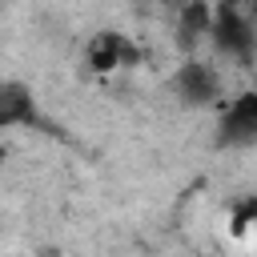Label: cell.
Masks as SVG:
<instances>
[{
	"instance_id": "cell-3",
	"label": "cell",
	"mask_w": 257,
	"mask_h": 257,
	"mask_svg": "<svg viewBox=\"0 0 257 257\" xmlns=\"http://www.w3.org/2000/svg\"><path fill=\"white\" fill-rule=\"evenodd\" d=\"M173 92H177L185 104H193V108L217 104V100H221V72H217L209 60L189 56V60H181V68L173 72Z\"/></svg>"
},
{
	"instance_id": "cell-1",
	"label": "cell",
	"mask_w": 257,
	"mask_h": 257,
	"mask_svg": "<svg viewBox=\"0 0 257 257\" xmlns=\"http://www.w3.org/2000/svg\"><path fill=\"white\" fill-rule=\"evenodd\" d=\"M209 44L237 64H249L257 56V20L233 4L213 8V28H209Z\"/></svg>"
},
{
	"instance_id": "cell-2",
	"label": "cell",
	"mask_w": 257,
	"mask_h": 257,
	"mask_svg": "<svg viewBox=\"0 0 257 257\" xmlns=\"http://www.w3.org/2000/svg\"><path fill=\"white\" fill-rule=\"evenodd\" d=\"M257 145V88H245L221 100L217 112V149H253Z\"/></svg>"
},
{
	"instance_id": "cell-7",
	"label": "cell",
	"mask_w": 257,
	"mask_h": 257,
	"mask_svg": "<svg viewBox=\"0 0 257 257\" xmlns=\"http://www.w3.org/2000/svg\"><path fill=\"white\" fill-rule=\"evenodd\" d=\"M257 225V197H245L237 209H233V233H245Z\"/></svg>"
},
{
	"instance_id": "cell-6",
	"label": "cell",
	"mask_w": 257,
	"mask_h": 257,
	"mask_svg": "<svg viewBox=\"0 0 257 257\" xmlns=\"http://www.w3.org/2000/svg\"><path fill=\"white\" fill-rule=\"evenodd\" d=\"M209 28H213V8H205V4H189V8H181V16H177V32H181V44H185V48L197 44L201 36H209Z\"/></svg>"
},
{
	"instance_id": "cell-5",
	"label": "cell",
	"mask_w": 257,
	"mask_h": 257,
	"mask_svg": "<svg viewBox=\"0 0 257 257\" xmlns=\"http://www.w3.org/2000/svg\"><path fill=\"white\" fill-rule=\"evenodd\" d=\"M0 124L16 128V124H32V96L20 80H4L0 84Z\"/></svg>"
},
{
	"instance_id": "cell-4",
	"label": "cell",
	"mask_w": 257,
	"mask_h": 257,
	"mask_svg": "<svg viewBox=\"0 0 257 257\" xmlns=\"http://www.w3.org/2000/svg\"><path fill=\"white\" fill-rule=\"evenodd\" d=\"M84 64L92 68V72H120V68H137L141 64V48H137V40L133 36H124V32H96L92 40H88V48H84Z\"/></svg>"
}]
</instances>
